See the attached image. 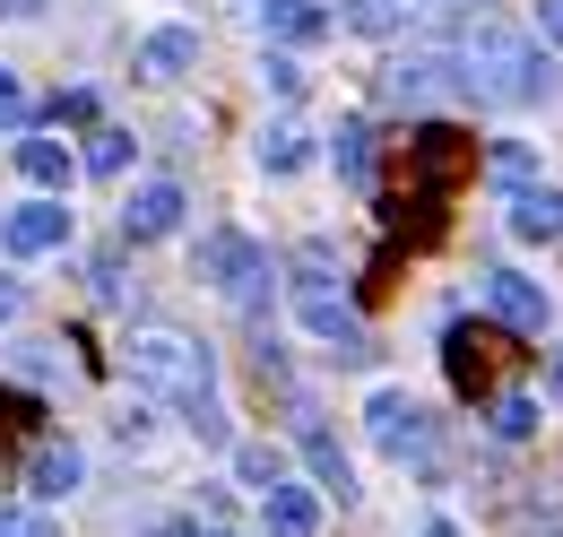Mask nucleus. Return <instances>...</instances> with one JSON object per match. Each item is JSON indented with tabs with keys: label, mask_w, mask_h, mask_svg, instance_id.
Instances as JSON below:
<instances>
[{
	"label": "nucleus",
	"mask_w": 563,
	"mask_h": 537,
	"mask_svg": "<svg viewBox=\"0 0 563 537\" xmlns=\"http://www.w3.org/2000/svg\"><path fill=\"white\" fill-rule=\"evenodd\" d=\"M183 226V183H140L131 208H122V234L131 243H156V234H174Z\"/></svg>",
	"instance_id": "10"
},
{
	"label": "nucleus",
	"mask_w": 563,
	"mask_h": 537,
	"mask_svg": "<svg viewBox=\"0 0 563 537\" xmlns=\"http://www.w3.org/2000/svg\"><path fill=\"white\" fill-rule=\"evenodd\" d=\"M0 122H26V87H18L9 69H0Z\"/></svg>",
	"instance_id": "27"
},
{
	"label": "nucleus",
	"mask_w": 563,
	"mask_h": 537,
	"mask_svg": "<svg viewBox=\"0 0 563 537\" xmlns=\"http://www.w3.org/2000/svg\"><path fill=\"white\" fill-rule=\"evenodd\" d=\"M477 295H486V313L511 338H547V286H538V277H520V268H486Z\"/></svg>",
	"instance_id": "5"
},
{
	"label": "nucleus",
	"mask_w": 563,
	"mask_h": 537,
	"mask_svg": "<svg viewBox=\"0 0 563 537\" xmlns=\"http://www.w3.org/2000/svg\"><path fill=\"white\" fill-rule=\"evenodd\" d=\"M486 425H494V442H529V434H538V399H529V391H503V399L486 407Z\"/></svg>",
	"instance_id": "22"
},
{
	"label": "nucleus",
	"mask_w": 563,
	"mask_h": 537,
	"mask_svg": "<svg viewBox=\"0 0 563 537\" xmlns=\"http://www.w3.org/2000/svg\"><path fill=\"white\" fill-rule=\"evenodd\" d=\"M555 391H563V347H555Z\"/></svg>",
	"instance_id": "34"
},
{
	"label": "nucleus",
	"mask_w": 563,
	"mask_h": 537,
	"mask_svg": "<svg viewBox=\"0 0 563 537\" xmlns=\"http://www.w3.org/2000/svg\"><path fill=\"white\" fill-rule=\"evenodd\" d=\"M424 537H460V529H451V520H433V529H424Z\"/></svg>",
	"instance_id": "33"
},
{
	"label": "nucleus",
	"mask_w": 563,
	"mask_h": 537,
	"mask_svg": "<svg viewBox=\"0 0 563 537\" xmlns=\"http://www.w3.org/2000/svg\"><path fill=\"white\" fill-rule=\"evenodd\" d=\"M191 277H200V286H217V295H225L234 313H261V304H269V277H278V268H269V252H261L252 234L217 226V234H200V252H191Z\"/></svg>",
	"instance_id": "3"
},
{
	"label": "nucleus",
	"mask_w": 563,
	"mask_h": 537,
	"mask_svg": "<svg viewBox=\"0 0 563 537\" xmlns=\"http://www.w3.org/2000/svg\"><path fill=\"white\" fill-rule=\"evenodd\" d=\"M209 537H225V529H209Z\"/></svg>",
	"instance_id": "35"
},
{
	"label": "nucleus",
	"mask_w": 563,
	"mask_h": 537,
	"mask_svg": "<svg viewBox=\"0 0 563 537\" xmlns=\"http://www.w3.org/2000/svg\"><path fill=\"white\" fill-rule=\"evenodd\" d=\"M18 174L44 183V191H62V183H70V147H62V139H18Z\"/></svg>",
	"instance_id": "19"
},
{
	"label": "nucleus",
	"mask_w": 563,
	"mask_h": 537,
	"mask_svg": "<svg viewBox=\"0 0 563 537\" xmlns=\"http://www.w3.org/2000/svg\"><path fill=\"white\" fill-rule=\"evenodd\" d=\"M234 469H243V485H252V494H269V485L286 476V460H278V451H261V442H243V451H234Z\"/></svg>",
	"instance_id": "25"
},
{
	"label": "nucleus",
	"mask_w": 563,
	"mask_h": 537,
	"mask_svg": "<svg viewBox=\"0 0 563 537\" xmlns=\"http://www.w3.org/2000/svg\"><path fill=\"white\" fill-rule=\"evenodd\" d=\"M339 9H347L355 35H399V26L424 18V0H339Z\"/></svg>",
	"instance_id": "18"
},
{
	"label": "nucleus",
	"mask_w": 563,
	"mask_h": 537,
	"mask_svg": "<svg viewBox=\"0 0 563 537\" xmlns=\"http://www.w3.org/2000/svg\"><path fill=\"white\" fill-rule=\"evenodd\" d=\"M390 105H408V113H424V105H442V96H468L460 87V53H408V62H390Z\"/></svg>",
	"instance_id": "7"
},
{
	"label": "nucleus",
	"mask_w": 563,
	"mask_h": 537,
	"mask_svg": "<svg viewBox=\"0 0 563 537\" xmlns=\"http://www.w3.org/2000/svg\"><path fill=\"white\" fill-rule=\"evenodd\" d=\"M303 165H312V139L295 131V122L261 131V174H303Z\"/></svg>",
	"instance_id": "20"
},
{
	"label": "nucleus",
	"mask_w": 563,
	"mask_h": 537,
	"mask_svg": "<svg viewBox=\"0 0 563 537\" xmlns=\"http://www.w3.org/2000/svg\"><path fill=\"white\" fill-rule=\"evenodd\" d=\"M9 313H18V286H9V277H0V321H9Z\"/></svg>",
	"instance_id": "32"
},
{
	"label": "nucleus",
	"mask_w": 563,
	"mask_h": 537,
	"mask_svg": "<svg viewBox=\"0 0 563 537\" xmlns=\"http://www.w3.org/2000/svg\"><path fill=\"white\" fill-rule=\"evenodd\" d=\"M26 9H44V0H0V18H26Z\"/></svg>",
	"instance_id": "31"
},
{
	"label": "nucleus",
	"mask_w": 563,
	"mask_h": 537,
	"mask_svg": "<svg viewBox=\"0 0 563 537\" xmlns=\"http://www.w3.org/2000/svg\"><path fill=\"white\" fill-rule=\"evenodd\" d=\"M131 382L191 416V407L217 399V355L200 338H183V330H131Z\"/></svg>",
	"instance_id": "2"
},
{
	"label": "nucleus",
	"mask_w": 563,
	"mask_h": 537,
	"mask_svg": "<svg viewBox=\"0 0 563 537\" xmlns=\"http://www.w3.org/2000/svg\"><path fill=\"white\" fill-rule=\"evenodd\" d=\"M0 537H53V529H44V520H18V512L0 503Z\"/></svg>",
	"instance_id": "30"
},
{
	"label": "nucleus",
	"mask_w": 563,
	"mask_h": 537,
	"mask_svg": "<svg viewBox=\"0 0 563 537\" xmlns=\"http://www.w3.org/2000/svg\"><path fill=\"white\" fill-rule=\"evenodd\" d=\"M295 321L321 338L330 355H347V364H373V338H364V321H355V304L330 286V277H295Z\"/></svg>",
	"instance_id": "4"
},
{
	"label": "nucleus",
	"mask_w": 563,
	"mask_h": 537,
	"mask_svg": "<svg viewBox=\"0 0 563 537\" xmlns=\"http://www.w3.org/2000/svg\"><path fill=\"white\" fill-rule=\"evenodd\" d=\"M460 87L477 96V105H511V113H529V105H555V62H547V44L529 35V26H511V18H468L460 26Z\"/></svg>",
	"instance_id": "1"
},
{
	"label": "nucleus",
	"mask_w": 563,
	"mask_h": 537,
	"mask_svg": "<svg viewBox=\"0 0 563 537\" xmlns=\"http://www.w3.org/2000/svg\"><path fill=\"white\" fill-rule=\"evenodd\" d=\"M261 35L269 44H321L330 35V9L321 0H261Z\"/></svg>",
	"instance_id": "16"
},
{
	"label": "nucleus",
	"mask_w": 563,
	"mask_h": 537,
	"mask_svg": "<svg viewBox=\"0 0 563 537\" xmlns=\"http://www.w3.org/2000/svg\"><path fill=\"white\" fill-rule=\"evenodd\" d=\"M261 78H269V96H278V105H295V96H303V69L286 62V53H269V69H261Z\"/></svg>",
	"instance_id": "26"
},
{
	"label": "nucleus",
	"mask_w": 563,
	"mask_h": 537,
	"mask_svg": "<svg viewBox=\"0 0 563 537\" xmlns=\"http://www.w3.org/2000/svg\"><path fill=\"white\" fill-rule=\"evenodd\" d=\"M538 35H547V44H563V0H538Z\"/></svg>",
	"instance_id": "29"
},
{
	"label": "nucleus",
	"mask_w": 563,
	"mask_h": 537,
	"mask_svg": "<svg viewBox=\"0 0 563 537\" xmlns=\"http://www.w3.org/2000/svg\"><path fill=\"white\" fill-rule=\"evenodd\" d=\"M122 165H131V131H96V139H87V174H104V183H113Z\"/></svg>",
	"instance_id": "24"
},
{
	"label": "nucleus",
	"mask_w": 563,
	"mask_h": 537,
	"mask_svg": "<svg viewBox=\"0 0 563 537\" xmlns=\"http://www.w3.org/2000/svg\"><path fill=\"white\" fill-rule=\"evenodd\" d=\"M468 165H477V147L451 131V122H424V131H417V183H424V200H433V191H451Z\"/></svg>",
	"instance_id": "9"
},
{
	"label": "nucleus",
	"mask_w": 563,
	"mask_h": 537,
	"mask_svg": "<svg viewBox=\"0 0 563 537\" xmlns=\"http://www.w3.org/2000/svg\"><path fill=\"white\" fill-rule=\"evenodd\" d=\"M330 156H339V174H347L355 191H373V131H364V122H339Z\"/></svg>",
	"instance_id": "21"
},
{
	"label": "nucleus",
	"mask_w": 563,
	"mask_h": 537,
	"mask_svg": "<svg viewBox=\"0 0 563 537\" xmlns=\"http://www.w3.org/2000/svg\"><path fill=\"white\" fill-rule=\"evenodd\" d=\"M35 416H44L35 399H18V391H0V425H35Z\"/></svg>",
	"instance_id": "28"
},
{
	"label": "nucleus",
	"mask_w": 563,
	"mask_h": 537,
	"mask_svg": "<svg viewBox=\"0 0 563 537\" xmlns=\"http://www.w3.org/2000/svg\"><path fill=\"white\" fill-rule=\"evenodd\" d=\"M486 174L503 183V191H520V183H538V156H529L520 139H503V147H486Z\"/></svg>",
	"instance_id": "23"
},
{
	"label": "nucleus",
	"mask_w": 563,
	"mask_h": 537,
	"mask_svg": "<svg viewBox=\"0 0 563 537\" xmlns=\"http://www.w3.org/2000/svg\"><path fill=\"white\" fill-rule=\"evenodd\" d=\"M191 62H200V26H156V35L140 44V78L147 87H174Z\"/></svg>",
	"instance_id": "11"
},
{
	"label": "nucleus",
	"mask_w": 563,
	"mask_h": 537,
	"mask_svg": "<svg viewBox=\"0 0 563 537\" xmlns=\"http://www.w3.org/2000/svg\"><path fill=\"white\" fill-rule=\"evenodd\" d=\"M26 476H35V494H44V503H62V494H78V476H87V460H78V442H35V460H26Z\"/></svg>",
	"instance_id": "17"
},
{
	"label": "nucleus",
	"mask_w": 563,
	"mask_h": 537,
	"mask_svg": "<svg viewBox=\"0 0 563 537\" xmlns=\"http://www.w3.org/2000/svg\"><path fill=\"white\" fill-rule=\"evenodd\" d=\"M261 520H269V537H321V494L278 476V485L261 494Z\"/></svg>",
	"instance_id": "12"
},
{
	"label": "nucleus",
	"mask_w": 563,
	"mask_h": 537,
	"mask_svg": "<svg viewBox=\"0 0 563 537\" xmlns=\"http://www.w3.org/2000/svg\"><path fill=\"white\" fill-rule=\"evenodd\" d=\"M442 364H451L460 391H486V382H494V338L468 330V321H451V330H442Z\"/></svg>",
	"instance_id": "14"
},
{
	"label": "nucleus",
	"mask_w": 563,
	"mask_h": 537,
	"mask_svg": "<svg viewBox=\"0 0 563 537\" xmlns=\"http://www.w3.org/2000/svg\"><path fill=\"white\" fill-rule=\"evenodd\" d=\"M0 243H9L18 261H35V252H62V243H70V208H62V200L9 208V217H0Z\"/></svg>",
	"instance_id": "8"
},
{
	"label": "nucleus",
	"mask_w": 563,
	"mask_h": 537,
	"mask_svg": "<svg viewBox=\"0 0 563 537\" xmlns=\"http://www.w3.org/2000/svg\"><path fill=\"white\" fill-rule=\"evenodd\" d=\"M511 234H520V243H563V191L520 183V191H511Z\"/></svg>",
	"instance_id": "15"
},
{
	"label": "nucleus",
	"mask_w": 563,
	"mask_h": 537,
	"mask_svg": "<svg viewBox=\"0 0 563 537\" xmlns=\"http://www.w3.org/2000/svg\"><path fill=\"white\" fill-rule=\"evenodd\" d=\"M295 442H303V460H312V485L347 503V494H355V469H347V451H339V434H330L321 416H303V434H295Z\"/></svg>",
	"instance_id": "13"
},
{
	"label": "nucleus",
	"mask_w": 563,
	"mask_h": 537,
	"mask_svg": "<svg viewBox=\"0 0 563 537\" xmlns=\"http://www.w3.org/2000/svg\"><path fill=\"white\" fill-rule=\"evenodd\" d=\"M364 425H373V442H382L390 460H424V451H433V416H424L408 391H373Z\"/></svg>",
	"instance_id": "6"
}]
</instances>
